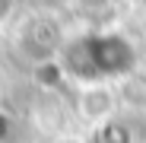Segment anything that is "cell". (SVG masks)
Returning a JSON list of instances; mask_svg holds the SVG:
<instances>
[{
	"label": "cell",
	"mask_w": 146,
	"mask_h": 143,
	"mask_svg": "<svg viewBox=\"0 0 146 143\" xmlns=\"http://www.w3.org/2000/svg\"><path fill=\"white\" fill-rule=\"evenodd\" d=\"M137 51L130 48L127 38L111 35V32H99V35H86L76 38L64 48V61L60 70L70 76H76L89 86L111 80V76H130L137 73Z\"/></svg>",
	"instance_id": "1"
},
{
	"label": "cell",
	"mask_w": 146,
	"mask_h": 143,
	"mask_svg": "<svg viewBox=\"0 0 146 143\" xmlns=\"http://www.w3.org/2000/svg\"><path fill=\"white\" fill-rule=\"evenodd\" d=\"M117 111V95L105 86V83H95V86H86L80 92V114L86 121H95V124H108Z\"/></svg>",
	"instance_id": "2"
},
{
	"label": "cell",
	"mask_w": 146,
	"mask_h": 143,
	"mask_svg": "<svg viewBox=\"0 0 146 143\" xmlns=\"http://www.w3.org/2000/svg\"><path fill=\"white\" fill-rule=\"evenodd\" d=\"M54 143H83L80 137H60V140H54Z\"/></svg>",
	"instance_id": "3"
}]
</instances>
